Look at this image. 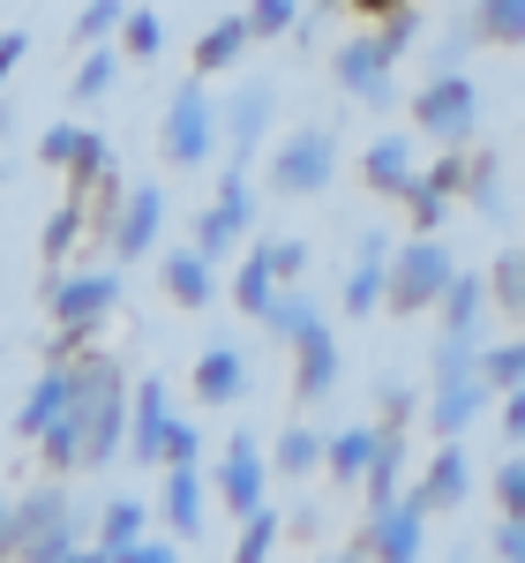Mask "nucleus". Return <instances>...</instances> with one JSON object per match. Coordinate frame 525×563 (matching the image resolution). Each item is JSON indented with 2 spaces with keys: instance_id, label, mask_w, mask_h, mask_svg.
I'll return each instance as SVG.
<instances>
[{
  "instance_id": "obj_1",
  "label": "nucleus",
  "mask_w": 525,
  "mask_h": 563,
  "mask_svg": "<svg viewBox=\"0 0 525 563\" xmlns=\"http://www.w3.org/2000/svg\"><path fill=\"white\" fill-rule=\"evenodd\" d=\"M68 413H76V429H83V466L90 474H105L113 459H129V376H121V361L105 346H83L68 353Z\"/></svg>"
},
{
  "instance_id": "obj_2",
  "label": "nucleus",
  "mask_w": 525,
  "mask_h": 563,
  "mask_svg": "<svg viewBox=\"0 0 525 563\" xmlns=\"http://www.w3.org/2000/svg\"><path fill=\"white\" fill-rule=\"evenodd\" d=\"M0 556H23V563H68V556H83L76 519H68V488H60V474L38 481L31 496H15V504H8Z\"/></svg>"
},
{
  "instance_id": "obj_3",
  "label": "nucleus",
  "mask_w": 525,
  "mask_h": 563,
  "mask_svg": "<svg viewBox=\"0 0 525 563\" xmlns=\"http://www.w3.org/2000/svg\"><path fill=\"white\" fill-rule=\"evenodd\" d=\"M121 308V263L113 271H83V278H53L45 286V316H53V353L45 361H68V353H83L98 331H105V316Z\"/></svg>"
},
{
  "instance_id": "obj_4",
  "label": "nucleus",
  "mask_w": 525,
  "mask_h": 563,
  "mask_svg": "<svg viewBox=\"0 0 525 563\" xmlns=\"http://www.w3.org/2000/svg\"><path fill=\"white\" fill-rule=\"evenodd\" d=\"M211 151H219V98H211V76H188V84H174V98H166L158 158H166L174 174H196V166H211Z\"/></svg>"
},
{
  "instance_id": "obj_5",
  "label": "nucleus",
  "mask_w": 525,
  "mask_h": 563,
  "mask_svg": "<svg viewBox=\"0 0 525 563\" xmlns=\"http://www.w3.org/2000/svg\"><path fill=\"white\" fill-rule=\"evenodd\" d=\"M488 398H495V390H488V376H481L473 339H443L436 346V398H428V429H436V443L473 429Z\"/></svg>"
},
{
  "instance_id": "obj_6",
  "label": "nucleus",
  "mask_w": 525,
  "mask_h": 563,
  "mask_svg": "<svg viewBox=\"0 0 525 563\" xmlns=\"http://www.w3.org/2000/svg\"><path fill=\"white\" fill-rule=\"evenodd\" d=\"M413 129L428 135V143H443V151H466L473 129H481V90H473V76L466 68H436L428 84L413 90Z\"/></svg>"
},
{
  "instance_id": "obj_7",
  "label": "nucleus",
  "mask_w": 525,
  "mask_h": 563,
  "mask_svg": "<svg viewBox=\"0 0 525 563\" xmlns=\"http://www.w3.org/2000/svg\"><path fill=\"white\" fill-rule=\"evenodd\" d=\"M450 278H458V256L443 249L436 233H413L405 249H391V294H383V308L391 316H428L450 294Z\"/></svg>"
},
{
  "instance_id": "obj_8",
  "label": "nucleus",
  "mask_w": 525,
  "mask_h": 563,
  "mask_svg": "<svg viewBox=\"0 0 525 563\" xmlns=\"http://www.w3.org/2000/svg\"><path fill=\"white\" fill-rule=\"evenodd\" d=\"M331 180H338V135L323 129V121L286 129L270 143V188L278 196H323Z\"/></svg>"
},
{
  "instance_id": "obj_9",
  "label": "nucleus",
  "mask_w": 525,
  "mask_h": 563,
  "mask_svg": "<svg viewBox=\"0 0 525 563\" xmlns=\"http://www.w3.org/2000/svg\"><path fill=\"white\" fill-rule=\"evenodd\" d=\"M248 225H256V188H248V166H233V158H225L219 196L203 203V218H196V233H188V241H196L211 263H225L241 241H248Z\"/></svg>"
},
{
  "instance_id": "obj_10",
  "label": "nucleus",
  "mask_w": 525,
  "mask_h": 563,
  "mask_svg": "<svg viewBox=\"0 0 525 563\" xmlns=\"http://www.w3.org/2000/svg\"><path fill=\"white\" fill-rule=\"evenodd\" d=\"M421 549H428V511H421V496H398L383 511H368V526H360V541L346 556L353 563H413Z\"/></svg>"
},
{
  "instance_id": "obj_11",
  "label": "nucleus",
  "mask_w": 525,
  "mask_h": 563,
  "mask_svg": "<svg viewBox=\"0 0 525 563\" xmlns=\"http://www.w3.org/2000/svg\"><path fill=\"white\" fill-rule=\"evenodd\" d=\"M286 353H293V398H301V406H323V398L338 390V376H346V361H338V331L323 323V308L286 339Z\"/></svg>"
},
{
  "instance_id": "obj_12",
  "label": "nucleus",
  "mask_w": 525,
  "mask_h": 563,
  "mask_svg": "<svg viewBox=\"0 0 525 563\" xmlns=\"http://www.w3.org/2000/svg\"><path fill=\"white\" fill-rule=\"evenodd\" d=\"M391 60H398V53L368 31V38H346L338 53H331V76H338V90H346L353 106H391V98H398Z\"/></svg>"
},
{
  "instance_id": "obj_13",
  "label": "nucleus",
  "mask_w": 525,
  "mask_h": 563,
  "mask_svg": "<svg viewBox=\"0 0 525 563\" xmlns=\"http://www.w3.org/2000/svg\"><path fill=\"white\" fill-rule=\"evenodd\" d=\"M211 488H219L225 519H248V511L262 504V488H270V459H262V443L248 429L225 435V459H219V474H211Z\"/></svg>"
},
{
  "instance_id": "obj_14",
  "label": "nucleus",
  "mask_w": 525,
  "mask_h": 563,
  "mask_svg": "<svg viewBox=\"0 0 525 563\" xmlns=\"http://www.w3.org/2000/svg\"><path fill=\"white\" fill-rule=\"evenodd\" d=\"M166 429H174V390H166V376H135L129 390V459L135 466H166Z\"/></svg>"
},
{
  "instance_id": "obj_15",
  "label": "nucleus",
  "mask_w": 525,
  "mask_h": 563,
  "mask_svg": "<svg viewBox=\"0 0 525 563\" xmlns=\"http://www.w3.org/2000/svg\"><path fill=\"white\" fill-rule=\"evenodd\" d=\"M391 233L383 225H368L360 241H353V263H346V286H338V301H346V316H376L383 308V294H391Z\"/></svg>"
},
{
  "instance_id": "obj_16",
  "label": "nucleus",
  "mask_w": 525,
  "mask_h": 563,
  "mask_svg": "<svg viewBox=\"0 0 525 563\" xmlns=\"http://www.w3.org/2000/svg\"><path fill=\"white\" fill-rule=\"evenodd\" d=\"M270 113H278V90H270V84H241L233 98H225L219 129H225V158H233V166H248V158L262 151V135H270Z\"/></svg>"
},
{
  "instance_id": "obj_17",
  "label": "nucleus",
  "mask_w": 525,
  "mask_h": 563,
  "mask_svg": "<svg viewBox=\"0 0 525 563\" xmlns=\"http://www.w3.org/2000/svg\"><path fill=\"white\" fill-rule=\"evenodd\" d=\"M158 233H166V188H158V180H135L121 218H113V256L143 263L150 249H158Z\"/></svg>"
},
{
  "instance_id": "obj_18",
  "label": "nucleus",
  "mask_w": 525,
  "mask_h": 563,
  "mask_svg": "<svg viewBox=\"0 0 525 563\" xmlns=\"http://www.w3.org/2000/svg\"><path fill=\"white\" fill-rule=\"evenodd\" d=\"M203 459H174L166 466V496H158V511H166V533L174 541H203V526H211V504H203Z\"/></svg>"
},
{
  "instance_id": "obj_19",
  "label": "nucleus",
  "mask_w": 525,
  "mask_h": 563,
  "mask_svg": "<svg viewBox=\"0 0 525 563\" xmlns=\"http://www.w3.org/2000/svg\"><path fill=\"white\" fill-rule=\"evenodd\" d=\"M405 496H421V511H458L473 496V451H466V435H443L436 466L421 474V488H405Z\"/></svg>"
},
{
  "instance_id": "obj_20",
  "label": "nucleus",
  "mask_w": 525,
  "mask_h": 563,
  "mask_svg": "<svg viewBox=\"0 0 525 563\" xmlns=\"http://www.w3.org/2000/svg\"><path fill=\"white\" fill-rule=\"evenodd\" d=\"M466 45H525V0H473V15L458 23V38L443 45L436 68H450Z\"/></svg>"
},
{
  "instance_id": "obj_21",
  "label": "nucleus",
  "mask_w": 525,
  "mask_h": 563,
  "mask_svg": "<svg viewBox=\"0 0 525 563\" xmlns=\"http://www.w3.org/2000/svg\"><path fill=\"white\" fill-rule=\"evenodd\" d=\"M158 286H166V301H180V308H211L219 301V263L203 256L196 241H188V249H166V256H158Z\"/></svg>"
},
{
  "instance_id": "obj_22",
  "label": "nucleus",
  "mask_w": 525,
  "mask_h": 563,
  "mask_svg": "<svg viewBox=\"0 0 525 563\" xmlns=\"http://www.w3.org/2000/svg\"><path fill=\"white\" fill-rule=\"evenodd\" d=\"M360 180L383 196V203H405V188L421 180V166H413V143H405V129L376 135L368 151H360Z\"/></svg>"
},
{
  "instance_id": "obj_23",
  "label": "nucleus",
  "mask_w": 525,
  "mask_h": 563,
  "mask_svg": "<svg viewBox=\"0 0 525 563\" xmlns=\"http://www.w3.org/2000/svg\"><path fill=\"white\" fill-rule=\"evenodd\" d=\"M68 390H76V376H68V361H45L38 368V384L23 390V413H15V435L23 443H38L60 413H68Z\"/></svg>"
},
{
  "instance_id": "obj_24",
  "label": "nucleus",
  "mask_w": 525,
  "mask_h": 563,
  "mask_svg": "<svg viewBox=\"0 0 525 563\" xmlns=\"http://www.w3.org/2000/svg\"><path fill=\"white\" fill-rule=\"evenodd\" d=\"M196 398L219 413V406H241L248 398V353L241 346H203V361H196Z\"/></svg>"
},
{
  "instance_id": "obj_25",
  "label": "nucleus",
  "mask_w": 525,
  "mask_h": 563,
  "mask_svg": "<svg viewBox=\"0 0 525 563\" xmlns=\"http://www.w3.org/2000/svg\"><path fill=\"white\" fill-rule=\"evenodd\" d=\"M443 339H481V316H488V271H458L450 294H443Z\"/></svg>"
},
{
  "instance_id": "obj_26",
  "label": "nucleus",
  "mask_w": 525,
  "mask_h": 563,
  "mask_svg": "<svg viewBox=\"0 0 525 563\" xmlns=\"http://www.w3.org/2000/svg\"><path fill=\"white\" fill-rule=\"evenodd\" d=\"M256 45V31H248V8H233V15H219L211 31H203V45H196V76H225V68H241V53Z\"/></svg>"
},
{
  "instance_id": "obj_27",
  "label": "nucleus",
  "mask_w": 525,
  "mask_h": 563,
  "mask_svg": "<svg viewBox=\"0 0 525 563\" xmlns=\"http://www.w3.org/2000/svg\"><path fill=\"white\" fill-rule=\"evenodd\" d=\"M83 233H90V203H83V196H76V188H68V203H60V211L45 218V233H38V263H45V286L60 278V263H68V249H76Z\"/></svg>"
},
{
  "instance_id": "obj_28",
  "label": "nucleus",
  "mask_w": 525,
  "mask_h": 563,
  "mask_svg": "<svg viewBox=\"0 0 525 563\" xmlns=\"http://www.w3.org/2000/svg\"><path fill=\"white\" fill-rule=\"evenodd\" d=\"M278 286H286V278H278V263H270V241H256V249L241 256V271H233V308L262 323V308L278 301Z\"/></svg>"
},
{
  "instance_id": "obj_29",
  "label": "nucleus",
  "mask_w": 525,
  "mask_h": 563,
  "mask_svg": "<svg viewBox=\"0 0 525 563\" xmlns=\"http://www.w3.org/2000/svg\"><path fill=\"white\" fill-rule=\"evenodd\" d=\"M121 68H129V53L105 38V45H83V68H76V84H68V98L76 106H98V98H113V84H121Z\"/></svg>"
},
{
  "instance_id": "obj_30",
  "label": "nucleus",
  "mask_w": 525,
  "mask_h": 563,
  "mask_svg": "<svg viewBox=\"0 0 525 563\" xmlns=\"http://www.w3.org/2000/svg\"><path fill=\"white\" fill-rule=\"evenodd\" d=\"M368 459H376V421H353V429L323 435V474H338V481H368Z\"/></svg>"
},
{
  "instance_id": "obj_31",
  "label": "nucleus",
  "mask_w": 525,
  "mask_h": 563,
  "mask_svg": "<svg viewBox=\"0 0 525 563\" xmlns=\"http://www.w3.org/2000/svg\"><path fill=\"white\" fill-rule=\"evenodd\" d=\"M143 519H150V511H143L135 496H113V504H105V519H98V541H90L83 556H90V563H113V556L135 541V533H143Z\"/></svg>"
},
{
  "instance_id": "obj_32",
  "label": "nucleus",
  "mask_w": 525,
  "mask_h": 563,
  "mask_svg": "<svg viewBox=\"0 0 525 563\" xmlns=\"http://www.w3.org/2000/svg\"><path fill=\"white\" fill-rule=\"evenodd\" d=\"M270 459H278V474H286V481H315V474H323V435L308 429V421H286Z\"/></svg>"
},
{
  "instance_id": "obj_33",
  "label": "nucleus",
  "mask_w": 525,
  "mask_h": 563,
  "mask_svg": "<svg viewBox=\"0 0 525 563\" xmlns=\"http://www.w3.org/2000/svg\"><path fill=\"white\" fill-rule=\"evenodd\" d=\"M113 45H121L129 60H158V53H166V15H158V8H129L121 31H113Z\"/></svg>"
},
{
  "instance_id": "obj_34",
  "label": "nucleus",
  "mask_w": 525,
  "mask_h": 563,
  "mask_svg": "<svg viewBox=\"0 0 525 563\" xmlns=\"http://www.w3.org/2000/svg\"><path fill=\"white\" fill-rule=\"evenodd\" d=\"M105 174H121V158H113V143H105L98 129H83L76 158H68V188H76V196H90V188H98Z\"/></svg>"
},
{
  "instance_id": "obj_35",
  "label": "nucleus",
  "mask_w": 525,
  "mask_h": 563,
  "mask_svg": "<svg viewBox=\"0 0 525 563\" xmlns=\"http://www.w3.org/2000/svg\"><path fill=\"white\" fill-rule=\"evenodd\" d=\"M488 308L525 316V249H503V256L488 263Z\"/></svg>"
},
{
  "instance_id": "obj_36",
  "label": "nucleus",
  "mask_w": 525,
  "mask_h": 563,
  "mask_svg": "<svg viewBox=\"0 0 525 563\" xmlns=\"http://www.w3.org/2000/svg\"><path fill=\"white\" fill-rule=\"evenodd\" d=\"M38 451H45V474H83V429H76V413H60L38 435Z\"/></svg>"
},
{
  "instance_id": "obj_37",
  "label": "nucleus",
  "mask_w": 525,
  "mask_h": 563,
  "mask_svg": "<svg viewBox=\"0 0 525 563\" xmlns=\"http://www.w3.org/2000/svg\"><path fill=\"white\" fill-rule=\"evenodd\" d=\"M450 203H458V196H450V188H436V180L421 174L413 188H405V218H413V233H443Z\"/></svg>"
},
{
  "instance_id": "obj_38",
  "label": "nucleus",
  "mask_w": 525,
  "mask_h": 563,
  "mask_svg": "<svg viewBox=\"0 0 525 563\" xmlns=\"http://www.w3.org/2000/svg\"><path fill=\"white\" fill-rule=\"evenodd\" d=\"M278 533H286V519H278L270 504H256V511L241 519V541H233V556H241V563H262L270 549H278Z\"/></svg>"
},
{
  "instance_id": "obj_39",
  "label": "nucleus",
  "mask_w": 525,
  "mask_h": 563,
  "mask_svg": "<svg viewBox=\"0 0 525 563\" xmlns=\"http://www.w3.org/2000/svg\"><path fill=\"white\" fill-rule=\"evenodd\" d=\"M248 31L256 45H278L286 31H301V0H248Z\"/></svg>"
},
{
  "instance_id": "obj_40",
  "label": "nucleus",
  "mask_w": 525,
  "mask_h": 563,
  "mask_svg": "<svg viewBox=\"0 0 525 563\" xmlns=\"http://www.w3.org/2000/svg\"><path fill=\"white\" fill-rule=\"evenodd\" d=\"M466 196H473V211H481V218H511V196H503V166H495V158L466 166Z\"/></svg>"
},
{
  "instance_id": "obj_41",
  "label": "nucleus",
  "mask_w": 525,
  "mask_h": 563,
  "mask_svg": "<svg viewBox=\"0 0 525 563\" xmlns=\"http://www.w3.org/2000/svg\"><path fill=\"white\" fill-rule=\"evenodd\" d=\"M481 376H488V390H495V398H503V390H518V384H525V339L488 346V353H481Z\"/></svg>"
},
{
  "instance_id": "obj_42",
  "label": "nucleus",
  "mask_w": 525,
  "mask_h": 563,
  "mask_svg": "<svg viewBox=\"0 0 525 563\" xmlns=\"http://www.w3.org/2000/svg\"><path fill=\"white\" fill-rule=\"evenodd\" d=\"M135 0H90L83 15H76V45H105L113 31H121V15H129Z\"/></svg>"
},
{
  "instance_id": "obj_43",
  "label": "nucleus",
  "mask_w": 525,
  "mask_h": 563,
  "mask_svg": "<svg viewBox=\"0 0 525 563\" xmlns=\"http://www.w3.org/2000/svg\"><path fill=\"white\" fill-rule=\"evenodd\" d=\"M76 143H83V129H76V121H45V135H38V166H53V174H68Z\"/></svg>"
},
{
  "instance_id": "obj_44",
  "label": "nucleus",
  "mask_w": 525,
  "mask_h": 563,
  "mask_svg": "<svg viewBox=\"0 0 525 563\" xmlns=\"http://www.w3.org/2000/svg\"><path fill=\"white\" fill-rule=\"evenodd\" d=\"M495 504H503V519H525V451L503 459V474H495Z\"/></svg>"
},
{
  "instance_id": "obj_45",
  "label": "nucleus",
  "mask_w": 525,
  "mask_h": 563,
  "mask_svg": "<svg viewBox=\"0 0 525 563\" xmlns=\"http://www.w3.org/2000/svg\"><path fill=\"white\" fill-rule=\"evenodd\" d=\"M376 38L391 45V53H405V45L421 38V8L405 0V8H391V15H376Z\"/></svg>"
},
{
  "instance_id": "obj_46",
  "label": "nucleus",
  "mask_w": 525,
  "mask_h": 563,
  "mask_svg": "<svg viewBox=\"0 0 525 563\" xmlns=\"http://www.w3.org/2000/svg\"><path fill=\"white\" fill-rule=\"evenodd\" d=\"M270 263H278V278H286V286H301V271H308V241H293V233H286V241H270Z\"/></svg>"
},
{
  "instance_id": "obj_47",
  "label": "nucleus",
  "mask_w": 525,
  "mask_h": 563,
  "mask_svg": "<svg viewBox=\"0 0 525 563\" xmlns=\"http://www.w3.org/2000/svg\"><path fill=\"white\" fill-rule=\"evenodd\" d=\"M174 459H203V429H196V421H174V429H166V466H174ZM166 466H158V474H166Z\"/></svg>"
},
{
  "instance_id": "obj_48",
  "label": "nucleus",
  "mask_w": 525,
  "mask_h": 563,
  "mask_svg": "<svg viewBox=\"0 0 525 563\" xmlns=\"http://www.w3.org/2000/svg\"><path fill=\"white\" fill-rule=\"evenodd\" d=\"M383 421H391V429H413V384L383 376Z\"/></svg>"
},
{
  "instance_id": "obj_49",
  "label": "nucleus",
  "mask_w": 525,
  "mask_h": 563,
  "mask_svg": "<svg viewBox=\"0 0 525 563\" xmlns=\"http://www.w3.org/2000/svg\"><path fill=\"white\" fill-rule=\"evenodd\" d=\"M23 60H31V38H23V31H0V90L15 84V68H23Z\"/></svg>"
},
{
  "instance_id": "obj_50",
  "label": "nucleus",
  "mask_w": 525,
  "mask_h": 563,
  "mask_svg": "<svg viewBox=\"0 0 525 563\" xmlns=\"http://www.w3.org/2000/svg\"><path fill=\"white\" fill-rule=\"evenodd\" d=\"M174 556H180V541H143V533H135L113 563H174Z\"/></svg>"
},
{
  "instance_id": "obj_51",
  "label": "nucleus",
  "mask_w": 525,
  "mask_h": 563,
  "mask_svg": "<svg viewBox=\"0 0 525 563\" xmlns=\"http://www.w3.org/2000/svg\"><path fill=\"white\" fill-rule=\"evenodd\" d=\"M503 443H511V451L525 443V384H518V390H503Z\"/></svg>"
},
{
  "instance_id": "obj_52",
  "label": "nucleus",
  "mask_w": 525,
  "mask_h": 563,
  "mask_svg": "<svg viewBox=\"0 0 525 563\" xmlns=\"http://www.w3.org/2000/svg\"><path fill=\"white\" fill-rule=\"evenodd\" d=\"M488 549H495L503 563H525V519H503V533H495Z\"/></svg>"
},
{
  "instance_id": "obj_53",
  "label": "nucleus",
  "mask_w": 525,
  "mask_h": 563,
  "mask_svg": "<svg viewBox=\"0 0 525 563\" xmlns=\"http://www.w3.org/2000/svg\"><path fill=\"white\" fill-rule=\"evenodd\" d=\"M360 15H391V8H405V0H353Z\"/></svg>"
},
{
  "instance_id": "obj_54",
  "label": "nucleus",
  "mask_w": 525,
  "mask_h": 563,
  "mask_svg": "<svg viewBox=\"0 0 525 563\" xmlns=\"http://www.w3.org/2000/svg\"><path fill=\"white\" fill-rule=\"evenodd\" d=\"M0 135H15V113H8V106H0Z\"/></svg>"
},
{
  "instance_id": "obj_55",
  "label": "nucleus",
  "mask_w": 525,
  "mask_h": 563,
  "mask_svg": "<svg viewBox=\"0 0 525 563\" xmlns=\"http://www.w3.org/2000/svg\"><path fill=\"white\" fill-rule=\"evenodd\" d=\"M315 8H353V0H315Z\"/></svg>"
},
{
  "instance_id": "obj_56",
  "label": "nucleus",
  "mask_w": 525,
  "mask_h": 563,
  "mask_svg": "<svg viewBox=\"0 0 525 563\" xmlns=\"http://www.w3.org/2000/svg\"><path fill=\"white\" fill-rule=\"evenodd\" d=\"M0 180H8V166H0Z\"/></svg>"
}]
</instances>
